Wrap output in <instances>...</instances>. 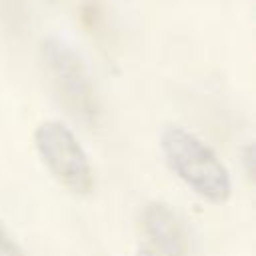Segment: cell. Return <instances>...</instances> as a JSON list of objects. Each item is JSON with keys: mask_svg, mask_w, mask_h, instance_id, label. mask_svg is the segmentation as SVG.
<instances>
[{"mask_svg": "<svg viewBox=\"0 0 256 256\" xmlns=\"http://www.w3.org/2000/svg\"><path fill=\"white\" fill-rule=\"evenodd\" d=\"M162 154L170 170L202 200L226 204L232 198V176L218 154L194 132L168 126L160 136Z\"/></svg>", "mask_w": 256, "mask_h": 256, "instance_id": "1", "label": "cell"}, {"mask_svg": "<svg viewBox=\"0 0 256 256\" xmlns=\"http://www.w3.org/2000/svg\"><path fill=\"white\" fill-rule=\"evenodd\" d=\"M34 148L52 178L76 196L94 190V168L76 134L60 120H42L34 130Z\"/></svg>", "mask_w": 256, "mask_h": 256, "instance_id": "2", "label": "cell"}, {"mask_svg": "<svg viewBox=\"0 0 256 256\" xmlns=\"http://www.w3.org/2000/svg\"><path fill=\"white\" fill-rule=\"evenodd\" d=\"M44 64L60 102L68 112L86 126H96L100 120V100L96 86L82 58L62 40L44 44Z\"/></svg>", "mask_w": 256, "mask_h": 256, "instance_id": "3", "label": "cell"}, {"mask_svg": "<svg viewBox=\"0 0 256 256\" xmlns=\"http://www.w3.org/2000/svg\"><path fill=\"white\" fill-rule=\"evenodd\" d=\"M140 228L158 256H190L186 228L164 202H148L140 212Z\"/></svg>", "mask_w": 256, "mask_h": 256, "instance_id": "4", "label": "cell"}, {"mask_svg": "<svg viewBox=\"0 0 256 256\" xmlns=\"http://www.w3.org/2000/svg\"><path fill=\"white\" fill-rule=\"evenodd\" d=\"M0 256H26L20 244L12 238V234L6 230V226L0 220Z\"/></svg>", "mask_w": 256, "mask_h": 256, "instance_id": "5", "label": "cell"}, {"mask_svg": "<svg viewBox=\"0 0 256 256\" xmlns=\"http://www.w3.org/2000/svg\"><path fill=\"white\" fill-rule=\"evenodd\" d=\"M134 256H158V254H156L154 250H150L148 246H142V248H138V250H136V254H134Z\"/></svg>", "mask_w": 256, "mask_h": 256, "instance_id": "6", "label": "cell"}]
</instances>
